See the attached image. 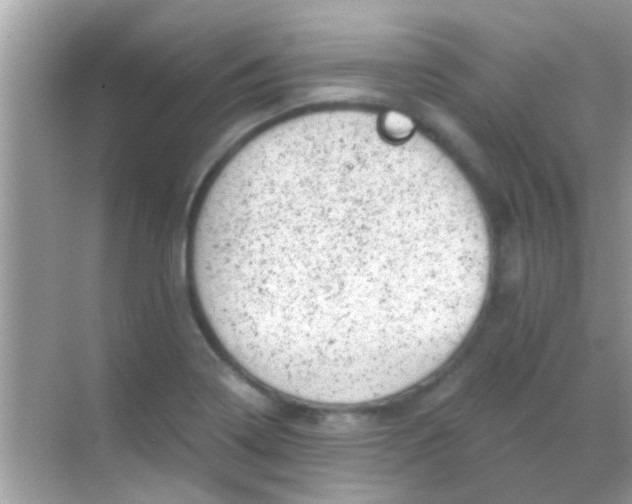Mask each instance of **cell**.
Segmentation results:
<instances>
[{
	"label": "cell",
	"mask_w": 632,
	"mask_h": 504,
	"mask_svg": "<svg viewBox=\"0 0 632 504\" xmlns=\"http://www.w3.org/2000/svg\"><path fill=\"white\" fill-rule=\"evenodd\" d=\"M206 267L253 378L351 406L407 390L454 354L484 303L490 244L472 188L431 141L327 110L274 125L239 158Z\"/></svg>",
	"instance_id": "obj_1"
},
{
	"label": "cell",
	"mask_w": 632,
	"mask_h": 504,
	"mask_svg": "<svg viewBox=\"0 0 632 504\" xmlns=\"http://www.w3.org/2000/svg\"><path fill=\"white\" fill-rule=\"evenodd\" d=\"M383 131L391 138L403 140L413 134L414 125L412 121L399 113L389 112L381 120Z\"/></svg>",
	"instance_id": "obj_2"
}]
</instances>
